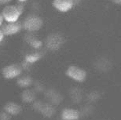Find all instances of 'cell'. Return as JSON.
I'll return each mask as SVG.
<instances>
[{"mask_svg":"<svg viewBox=\"0 0 121 120\" xmlns=\"http://www.w3.org/2000/svg\"><path fill=\"white\" fill-rule=\"evenodd\" d=\"M74 6L73 0H53V6L57 11L67 13L71 10Z\"/></svg>","mask_w":121,"mask_h":120,"instance_id":"obj_4","label":"cell"},{"mask_svg":"<svg viewBox=\"0 0 121 120\" xmlns=\"http://www.w3.org/2000/svg\"><path fill=\"white\" fill-rule=\"evenodd\" d=\"M21 29V25L18 21L13 23H6L2 26V32L5 35H13L20 32Z\"/></svg>","mask_w":121,"mask_h":120,"instance_id":"obj_5","label":"cell"},{"mask_svg":"<svg viewBox=\"0 0 121 120\" xmlns=\"http://www.w3.org/2000/svg\"><path fill=\"white\" fill-rule=\"evenodd\" d=\"M2 74L6 79H13L21 74V68L17 64H11L2 68Z\"/></svg>","mask_w":121,"mask_h":120,"instance_id":"obj_3","label":"cell"},{"mask_svg":"<svg viewBox=\"0 0 121 120\" xmlns=\"http://www.w3.org/2000/svg\"><path fill=\"white\" fill-rule=\"evenodd\" d=\"M2 15L6 23H13L18 21L21 15L16 5H8L2 9Z\"/></svg>","mask_w":121,"mask_h":120,"instance_id":"obj_1","label":"cell"},{"mask_svg":"<svg viewBox=\"0 0 121 120\" xmlns=\"http://www.w3.org/2000/svg\"><path fill=\"white\" fill-rule=\"evenodd\" d=\"M112 2H114V3L117 4V5H120L121 4V0H112Z\"/></svg>","mask_w":121,"mask_h":120,"instance_id":"obj_12","label":"cell"},{"mask_svg":"<svg viewBox=\"0 0 121 120\" xmlns=\"http://www.w3.org/2000/svg\"><path fill=\"white\" fill-rule=\"evenodd\" d=\"M39 56L37 55H30V56L28 57H26V61H28V62H30V63H34V62H35L36 61H38L39 60Z\"/></svg>","mask_w":121,"mask_h":120,"instance_id":"obj_8","label":"cell"},{"mask_svg":"<svg viewBox=\"0 0 121 120\" xmlns=\"http://www.w3.org/2000/svg\"><path fill=\"white\" fill-rule=\"evenodd\" d=\"M4 37H5V35L3 34V32H2V29H0V43L4 40Z\"/></svg>","mask_w":121,"mask_h":120,"instance_id":"obj_9","label":"cell"},{"mask_svg":"<svg viewBox=\"0 0 121 120\" xmlns=\"http://www.w3.org/2000/svg\"><path fill=\"white\" fill-rule=\"evenodd\" d=\"M42 26V21L40 18L35 17H31L29 19H26L25 22V29H28L29 31H35L37 30L39 28H41Z\"/></svg>","mask_w":121,"mask_h":120,"instance_id":"obj_7","label":"cell"},{"mask_svg":"<svg viewBox=\"0 0 121 120\" xmlns=\"http://www.w3.org/2000/svg\"><path fill=\"white\" fill-rule=\"evenodd\" d=\"M80 113L78 110L67 108L61 112V119L63 120H79Z\"/></svg>","mask_w":121,"mask_h":120,"instance_id":"obj_6","label":"cell"},{"mask_svg":"<svg viewBox=\"0 0 121 120\" xmlns=\"http://www.w3.org/2000/svg\"><path fill=\"white\" fill-rule=\"evenodd\" d=\"M20 2H26V1H28V0H18Z\"/></svg>","mask_w":121,"mask_h":120,"instance_id":"obj_13","label":"cell"},{"mask_svg":"<svg viewBox=\"0 0 121 120\" xmlns=\"http://www.w3.org/2000/svg\"><path fill=\"white\" fill-rule=\"evenodd\" d=\"M3 21H4V19L3 17H2V13H0V27L2 25V24H3Z\"/></svg>","mask_w":121,"mask_h":120,"instance_id":"obj_11","label":"cell"},{"mask_svg":"<svg viewBox=\"0 0 121 120\" xmlns=\"http://www.w3.org/2000/svg\"><path fill=\"white\" fill-rule=\"evenodd\" d=\"M66 75L77 83H83L86 79L87 73L83 68L78 66L71 65L67 68Z\"/></svg>","mask_w":121,"mask_h":120,"instance_id":"obj_2","label":"cell"},{"mask_svg":"<svg viewBox=\"0 0 121 120\" xmlns=\"http://www.w3.org/2000/svg\"><path fill=\"white\" fill-rule=\"evenodd\" d=\"M12 0H0V4H7L9 2H10Z\"/></svg>","mask_w":121,"mask_h":120,"instance_id":"obj_10","label":"cell"}]
</instances>
